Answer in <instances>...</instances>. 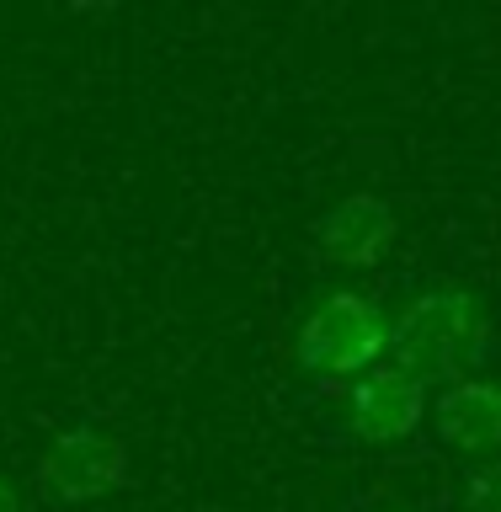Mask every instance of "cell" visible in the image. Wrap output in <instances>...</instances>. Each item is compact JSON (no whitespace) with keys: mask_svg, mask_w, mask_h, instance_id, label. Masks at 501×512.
I'll return each mask as SVG.
<instances>
[{"mask_svg":"<svg viewBox=\"0 0 501 512\" xmlns=\"http://www.w3.org/2000/svg\"><path fill=\"white\" fill-rule=\"evenodd\" d=\"M0 512H22V496H16V486L6 475H0Z\"/></svg>","mask_w":501,"mask_h":512,"instance_id":"ba28073f","label":"cell"},{"mask_svg":"<svg viewBox=\"0 0 501 512\" xmlns=\"http://www.w3.org/2000/svg\"><path fill=\"white\" fill-rule=\"evenodd\" d=\"M438 438L459 454H486L501 448V384H480V379H454L432 411Z\"/></svg>","mask_w":501,"mask_h":512,"instance_id":"8992f818","label":"cell"},{"mask_svg":"<svg viewBox=\"0 0 501 512\" xmlns=\"http://www.w3.org/2000/svg\"><path fill=\"white\" fill-rule=\"evenodd\" d=\"M486 342V310L464 288H438V294L411 299L390 320V352L395 368L411 379H459V368Z\"/></svg>","mask_w":501,"mask_h":512,"instance_id":"6da1fadb","label":"cell"},{"mask_svg":"<svg viewBox=\"0 0 501 512\" xmlns=\"http://www.w3.org/2000/svg\"><path fill=\"white\" fill-rule=\"evenodd\" d=\"M422 411H427V395H422V379H411L406 368L395 363H379L352 384V400H347V422L363 443H400L422 427Z\"/></svg>","mask_w":501,"mask_h":512,"instance_id":"277c9868","label":"cell"},{"mask_svg":"<svg viewBox=\"0 0 501 512\" xmlns=\"http://www.w3.org/2000/svg\"><path fill=\"white\" fill-rule=\"evenodd\" d=\"M299 368L315 379H352L368 374L390 352V320L363 294H326L299 326Z\"/></svg>","mask_w":501,"mask_h":512,"instance_id":"7a4b0ae2","label":"cell"},{"mask_svg":"<svg viewBox=\"0 0 501 512\" xmlns=\"http://www.w3.org/2000/svg\"><path fill=\"white\" fill-rule=\"evenodd\" d=\"M395 240V214L374 192H352L320 219V251L342 267H374Z\"/></svg>","mask_w":501,"mask_h":512,"instance_id":"5b68a950","label":"cell"},{"mask_svg":"<svg viewBox=\"0 0 501 512\" xmlns=\"http://www.w3.org/2000/svg\"><path fill=\"white\" fill-rule=\"evenodd\" d=\"M470 512H501V464H486L470 480Z\"/></svg>","mask_w":501,"mask_h":512,"instance_id":"52a82bcc","label":"cell"},{"mask_svg":"<svg viewBox=\"0 0 501 512\" xmlns=\"http://www.w3.org/2000/svg\"><path fill=\"white\" fill-rule=\"evenodd\" d=\"M128 475V454L118 438L96 427H70L64 438H54V448L43 454V486L59 502H96V496L118 491Z\"/></svg>","mask_w":501,"mask_h":512,"instance_id":"3957f363","label":"cell"}]
</instances>
